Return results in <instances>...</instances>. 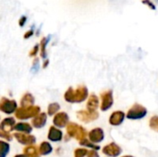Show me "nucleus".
Instances as JSON below:
<instances>
[{
    "mask_svg": "<svg viewBox=\"0 0 158 157\" xmlns=\"http://www.w3.org/2000/svg\"><path fill=\"white\" fill-rule=\"evenodd\" d=\"M40 69V59L38 57H35L32 61V65L31 68V72L32 74H36Z\"/></svg>",
    "mask_w": 158,
    "mask_h": 157,
    "instance_id": "nucleus-28",
    "label": "nucleus"
},
{
    "mask_svg": "<svg viewBox=\"0 0 158 157\" xmlns=\"http://www.w3.org/2000/svg\"><path fill=\"white\" fill-rule=\"evenodd\" d=\"M14 139L21 145L23 146H29V145H34L36 143V137L32 134H25V133H19L14 132L13 133Z\"/></svg>",
    "mask_w": 158,
    "mask_h": 157,
    "instance_id": "nucleus-7",
    "label": "nucleus"
},
{
    "mask_svg": "<svg viewBox=\"0 0 158 157\" xmlns=\"http://www.w3.org/2000/svg\"><path fill=\"white\" fill-rule=\"evenodd\" d=\"M99 107H100L99 97L95 93H91L87 99L86 109L88 111H97Z\"/></svg>",
    "mask_w": 158,
    "mask_h": 157,
    "instance_id": "nucleus-17",
    "label": "nucleus"
},
{
    "mask_svg": "<svg viewBox=\"0 0 158 157\" xmlns=\"http://www.w3.org/2000/svg\"><path fill=\"white\" fill-rule=\"evenodd\" d=\"M58 112H60V105L58 103L53 102V103H50L48 105L47 110H46V114L48 117H54Z\"/></svg>",
    "mask_w": 158,
    "mask_h": 157,
    "instance_id": "nucleus-22",
    "label": "nucleus"
},
{
    "mask_svg": "<svg viewBox=\"0 0 158 157\" xmlns=\"http://www.w3.org/2000/svg\"><path fill=\"white\" fill-rule=\"evenodd\" d=\"M16 118L14 117H6L0 121V131L12 133L16 125Z\"/></svg>",
    "mask_w": 158,
    "mask_h": 157,
    "instance_id": "nucleus-14",
    "label": "nucleus"
},
{
    "mask_svg": "<svg viewBox=\"0 0 158 157\" xmlns=\"http://www.w3.org/2000/svg\"><path fill=\"white\" fill-rule=\"evenodd\" d=\"M64 100L69 104H74V88L69 87L64 93Z\"/></svg>",
    "mask_w": 158,
    "mask_h": 157,
    "instance_id": "nucleus-25",
    "label": "nucleus"
},
{
    "mask_svg": "<svg viewBox=\"0 0 158 157\" xmlns=\"http://www.w3.org/2000/svg\"><path fill=\"white\" fill-rule=\"evenodd\" d=\"M10 153L9 143L0 140V157H7Z\"/></svg>",
    "mask_w": 158,
    "mask_h": 157,
    "instance_id": "nucleus-24",
    "label": "nucleus"
},
{
    "mask_svg": "<svg viewBox=\"0 0 158 157\" xmlns=\"http://www.w3.org/2000/svg\"><path fill=\"white\" fill-rule=\"evenodd\" d=\"M88 139L95 144L102 143L105 140L104 130L102 128H94V129L91 130L88 132Z\"/></svg>",
    "mask_w": 158,
    "mask_h": 157,
    "instance_id": "nucleus-13",
    "label": "nucleus"
},
{
    "mask_svg": "<svg viewBox=\"0 0 158 157\" xmlns=\"http://www.w3.org/2000/svg\"><path fill=\"white\" fill-rule=\"evenodd\" d=\"M33 130V128L31 126V123L27 122V121H19L17 122L14 128V131L15 132H19V133H25V134H31Z\"/></svg>",
    "mask_w": 158,
    "mask_h": 157,
    "instance_id": "nucleus-16",
    "label": "nucleus"
},
{
    "mask_svg": "<svg viewBox=\"0 0 158 157\" xmlns=\"http://www.w3.org/2000/svg\"><path fill=\"white\" fill-rule=\"evenodd\" d=\"M89 90L85 85H79L74 89V104H81L89 97Z\"/></svg>",
    "mask_w": 158,
    "mask_h": 157,
    "instance_id": "nucleus-10",
    "label": "nucleus"
},
{
    "mask_svg": "<svg viewBox=\"0 0 158 157\" xmlns=\"http://www.w3.org/2000/svg\"><path fill=\"white\" fill-rule=\"evenodd\" d=\"M148 114V110L145 106L136 103L126 113V118L130 120H141L144 118Z\"/></svg>",
    "mask_w": 158,
    "mask_h": 157,
    "instance_id": "nucleus-3",
    "label": "nucleus"
},
{
    "mask_svg": "<svg viewBox=\"0 0 158 157\" xmlns=\"http://www.w3.org/2000/svg\"><path fill=\"white\" fill-rule=\"evenodd\" d=\"M100 110L102 112L108 111L114 105V95L112 90H106L100 94Z\"/></svg>",
    "mask_w": 158,
    "mask_h": 157,
    "instance_id": "nucleus-5",
    "label": "nucleus"
},
{
    "mask_svg": "<svg viewBox=\"0 0 158 157\" xmlns=\"http://www.w3.org/2000/svg\"><path fill=\"white\" fill-rule=\"evenodd\" d=\"M64 139V133L63 131L55 127V126H51L48 129L47 131V140L51 143H60L62 142V140Z\"/></svg>",
    "mask_w": 158,
    "mask_h": 157,
    "instance_id": "nucleus-11",
    "label": "nucleus"
},
{
    "mask_svg": "<svg viewBox=\"0 0 158 157\" xmlns=\"http://www.w3.org/2000/svg\"><path fill=\"white\" fill-rule=\"evenodd\" d=\"M86 157H100V155H99L97 151H95V150H89Z\"/></svg>",
    "mask_w": 158,
    "mask_h": 157,
    "instance_id": "nucleus-33",
    "label": "nucleus"
},
{
    "mask_svg": "<svg viewBox=\"0 0 158 157\" xmlns=\"http://www.w3.org/2000/svg\"><path fill=\"white\" fill-rule=\"evenodd\" d=\"M142 3L143 5H146L149 8H151L152 10H156V5L151 1V0H142Z\"/></svg>",
    "mask_w": 158,
    "mask_h": 157,
    "instance_id": "nucleus-31",
    "label": "nucleus"
},
{
    "mask_svg": "<svg viewBox=\"0 0 158 157\" xmlns=\"http://www.w3.org/2000/svg\"><path fill=\"white\" fill-rule=\"evenodd\" d=\"M125 118H126L125 112H123L121 110H117V111H114L110 115V117L108 118V123H109V125H111L113 127H118L124 122Z\"/></svg>",
    "mask_w": 158,
    "mask_h": 157,
    "instance_id": "nucleus-12",
    "label": "nucleus"
},
{
    "mask_svg": "<svg viewBox=\"0 0 158 157\" xmlns=\"http://www.w3.org/2000/svg\"><path fill=\"white\" fill-rule=\"evenodd\" d=\"M26 21H27V17H26V16L20 17V19H19V27H23V26L25 25Z\"/></svg>",
    "mask_w": 158,
    "mask_h": 157,
    "instance_id": "nucleus-34",
    "label": "nucleus"
},
{
    "mask_svg": "<svg viewBox=\"0 0 158 157\" xmlns=\"http://www.w3.org/2000/svg\"><path fill=\"white\" fill-rule=\"evenodd\" d=\"M34 34V31H33V26L29 30V31H27L25 33H24V35H23V38L25 39V40H27V39H29V38H31L32 35Z\"/></svg>",
    "mask_w": 158,
    "mask_h": 157,
    "instance_id": "nucleus-32",
    "label": "nucleus"
},
{
    "mask_svg": "<svg viewBox=\"0 0 158 157\" xmlns=\"http://www.w3.org/2000/svg\"><path fill=\"white\" fill-rule=\"evenodd\" d=\"M121 157H135V156H133V155H123V156H121Z\"/></svg>",
    "mask_w": 158,
    "mask_h": 157,
    "instance_id": "nucleus-37",
    "label": "nucleus"
},
{
    "mask_svg": "<svg viewBox=\"0 0 158 157\" xmlns=\"http://www.w3.org/2000/svg\"><path fill=\"white\" fill-rule=\"evenodd\" d=\"M41 107L39 105H32L29 107H19L14 114L15 118L19 119V121H26L28 119H32L36 117L39 113H41Z\"/></svg>",
    "mask_w": 158,
    "mask_h": 157,
    "instance_id": "nucleus-2",
    "label": "nucleus"
},
{
    "mask_svg": "<svg viewBox=\"0 0 158 157\" xmlns=\"http://www.w3.org/2000/svg\"><path fill=\"white\" fill-rule=\"evenodd\" d=\"M14 157H28V156H27V155H25L22 153V154H17V155H15Z\"/></svg>",
    "mask_w": 158,
    "mask_h": 157,
    "instance_id": "nucleus-36",
    "label": "nucleus"
},
{
    "mask_svg": "<svg viewBox=\"0 0 158 157\" xmlns=\"http://www.w3.org/2000/svg\"><path fill=\"white\" fill-rule=\"evenodd\" d=\"M79 144H80L81 146L84 147V148L91 149V150H95V151H97V152L101 149V147H100L99 144H95V143H92L88 138H86V139H84V140L79 142Z\"/></svg>",
    "mask_w": 158,
    "mask_h": 157,
    "instance_id": "nucleus-23",
    "label": "nucleus"
},
{
    "mask_svg": "<svg viewBox=\"0 0 158 157\" xmlns=\"http://www.w3.org/2000/svg\"><path fill=\"white\" fill-rule=\"evenodd\" d=\"M67 136L69 139H75L78 142H81L86 138H88V132L87 130L81 125L75 123V122H69L68 126L66 127Z\"/></svg>",
    "mask_w": 158,
    "mask_h": 157,
    "instance_id": "nucleus-1",
    "label": "nucleus"
},
{
    "mask_svg": "<svg viewBox=\"0 0 158 157\" xmlns=\"http://www.w3.org/2000/svg\"><path fill=\"white\" fill-rule=\"evenodd\" d=\"M38 149H39L40 155H42V156H47V155H51L53 153V150H54L51 143L50 142H47V141L42 142L39 144Z\"/></svg>",
    "mask_w": 158,
    "mask_h": 157,
    "instance_id": "nucleus-19",
    "label": "nucleus"
},
{
    "mask_svg": "<svg viewBox=\"0 0 158 157\" xmlns=\"http://www.w3.org/2000/svg\"><path fill=\"white\" fill-rule=\"evenodd\" d=\"M18 108L19 106H18V103L16 100L9 99L5 96L0 98V112L1 113L7 115V116H11L16 113Z\"/></svg>",
    "mask_w": 158,
    "mask_h": 157,
    "instance_id": "nucleus-4",
    "label": "nucleus"
},
{
    "mask_svg": "<svg viewBox=\"0 0 158 157\" xmlns=\"http://www.w3.org/2000/svg\"><path fill=\"white\" fill-rule=\"evenodd\" d=\"M49 64H50V60H49L48 58H46V59H44V60L43 61V65H42V68H43L44 69H45V68H48Z\"/></svg>",
    "mask_w": 158,
    "mask_h": 157,
    "instance_id": "nucleus-35",
    "label": "nucleus"
},
{
    "mask_svg": "<svg viewBox=\"0 0 158 157\" xmlns=\"http://www.w3.org/2000/svg\"><path fill=\"white\" fill-rule=\"evenodd\" d=\"M89 150L84 147H80L76 148L73 152V156L74 157H86Z\"/></svg>",
    "mask_w": 158,
    "mask_h": 157,
    "instance_id": "nucleus-26",
    "label": "nucleus"
},
{
    "mask_svg": "<svg viewBox=\"0 0 158 157\" xmlns=\"http://www.w3.org/2000/svg\"><path fill=\"white\" fill-rule=\"evenodd\" d=\"M51 36L48 35L47 37H43L41 42H40V56L43 60L47 58V51H46V47L48 43L50 42Z\"/></svg>",
    "mask_w": 158,
    "mask_h": 157,
    "instance_id": "nucleus-20",
    "label": "nucleus"
},
{
    "mask_svg": "<svg viewBox=\"0 0 158 157\" xmlns=\"http://www.w3.org/2000/svg\"><path fill=\"white\" fill-rule=\"evenodd\" d=\"M34 105H35V97H34V95L30 92L24 93L23 95L20 98V101H19L20 107H29V106H32Z\"/></svg>",
    "mask_w": 158,
    "mask_h": 157,
    "instance_id": "nucleus-18",
    "label": "nucleus"
},
{
    "mask_svg": "<svg viewBox=\"0 0 158 157\" xmlns=\"http://www.w3.org/2000/svg\"><path fill=\"white\" fill-rule=\"evenodd\" d=\"M102 153L107 157H118L122 154V149L118 143L112 142L102 148Z\"/></svg>",
    "mask_w": 158,
    "mask_h": 157,
    "instance_id": "nucleus-9",
    "label": "nucleus"
},
{
    "mask_svg": "<svg viewBox=\"0 0 158 157\" xmlns=\"http://www.w3.org/2000/svg\"><path fill=\"white\" fill-rule=\"evenodd\" d=\"M38 53H40V44H35V45L31 48V50L29 52V56H30V57L35 58V57L37 56Z\"/></svg>",
    "mask_w": 158,
    "mask_h": 157,
    "instance_id": "nucleus-30",
    "label": "nucleus"
},
{
    "mask_svg": "<svg viewBox=\"0 0 158 157\" xmlns=\"http://www.w3.org/2000/svg\"><path fill=\"white\" fill-rule=\"evenodd\" d=\"M99 116L100 115H99L98 111H88L87 109L79 110L76 113L77 118L85 124H88V123H91V122L97 120Z\"/></svg>",
    "mask_w": 158,
    "mask_h": 157,
    "instance_id": "nucleus-6",
    "label": "nucleus"
},
{
    "mask_svg": "<svg viewBox=\"0 0 158 157\" xmlns=\"http://www.w3.org/2000/svg\"><path fill=\"white\" fill-rule=\"evenodd\" d=\"M23 154L28 157H41L38 146H36L35 144L25 146L23 149Z\"/></svg>",
    "mask_w": 158,
    "mask_h": 157,
    "instance_id": "nucleus-21",
    "label": "nucleus"
},
{
    "mask_svg": "<svg viewBox=\"0 0 158 157\" xmlns=\"http://www.w3.org/2000/svg\"><path fill=\"white\" fill-rule=\"evenodd\" d=\"M149 127L152 130L158 133V116L155 115L153 116L149 120Z\"/></svg>",
    "mask_w": 158,
    "mask_h": 157,
    "instance_id": "nucleus-27",
    "label": "nucleus"
},
{
    "mask_svg": "<svg viewBox=\"0 0 158 157\" xmlns=\"http://www.w3.org/2000/svg\"><path fill=\"white\" fill-rule=\"evenodd\" d=\"M1 120H2V119H1V116H0V121H1Z\"/></svg>",
    "mask_w": 158,
    "mask_h": 157,
    "instance_id": "nucleus-38",
    "label": "nucleus"
},
{
    "mask_svg": "<svg viewBox=\"0 0 158 157\" xmlns=\"http://www.w3.org/2000/svg\"><path fill=\"white\" fill-rule=\"evenodd\" d=\"M53 126L58 128V129H64L68 126V124L70 122L69 121V116L68 115L67 112L60 111L56 115L53 117Z\"/></svg>",
    "mask_w": 158,
    "mask_h": 157,
    "instance_id": "nucleus-8",
    "label": "nucleus"
},
{
    "mask_svg": "<svg viewBox=\"0 0 158 157\" xmlns=\"http://www.w3.org/2000/svg\"><path fill=\"white\" fill-rule=\"evenodd\" d=\"M47 118H48V116H47L46 112H41L31 119V124L32 128H34L36 130H41L45 127V125L47 123Z\"/></svg>",
    "mask_w": 158,
    "mask_h": 157,
    "instance_id": "nucleus-15",
    "label": "nucleus"
},
{
    "mask_svg": "<svg viewBox=\"0 0 158 157\" xmlns=\"http://www.w3.org/2000/svg\"><path fill=\"white\" fill-rule=\"evenodd\" d=\"M0 139L3 140V141H6V142L9 143V142H11L14 139L13 133H7V132L0 131Z\"/></svg>",
    "mask_w": 158,
    "mask_h": 157,
    "instance_id": "nucleus-29",
    "label": "nucleus"
}]
</instances>
